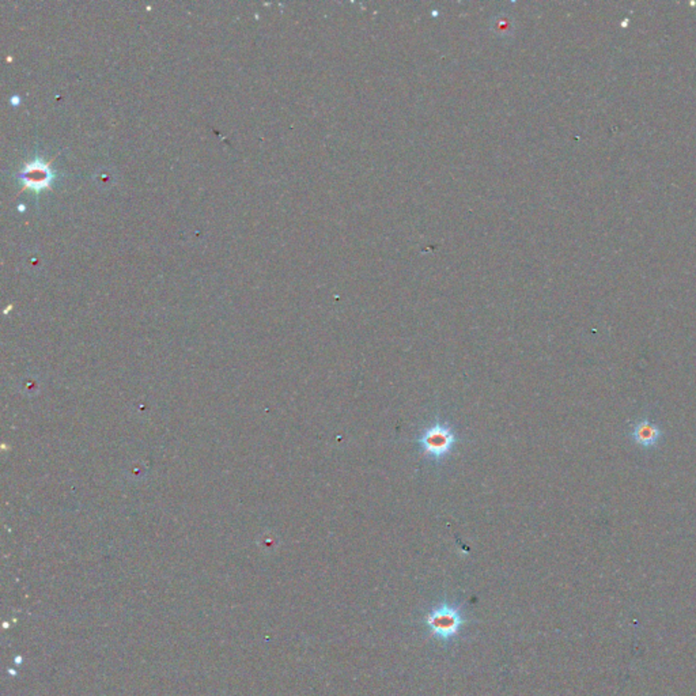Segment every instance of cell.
I'll return each mask as SVG.
<instances>
[{
	"mask_svg": "<svg viewBox=\"0 0 696 696\" xmlns=\"http://www.w3.org/2000/svg\"><path fill=\"white\" fill-rule=\"evenodd\" d=\"M19 178L23 183V188L32 189L35 193H40L42 189H47L51 186L55 173L51 166L42 159H34L25 165V168L19 173Z\"/></svg>",
	"mask_w": 696,
	"mask_h": 696,
	"instance_id": "obj_1",
	"label": "cell"
},
{
	"mask_svg": "<svg viewBox=\"0 0 696 696\" xmlns=\"http://www.w3.org/2000/svg\"><path fill=\"white\" fill-rule=\"evenodd\" d=\"M18 102H19V100H18V97H14V98L11 100V103H14V105H17Z\"/></svg>",
	"mask_w": 696,
	"mask_h": 696,
	"instance_id": "obj_5",
	"label": "cell"
},
{
	"mask_svg": "<svg viewBox=\"0 0 696 696\" xmlns=\"http://www.w3.org/2000/svg\"><path fill=\"white\" fill-rule=\"evenodd\" d=\"M422 442L425 443L426 450L428 453L441 456L447 452V449L453 443V434L449 430L437 427V428H431L430 433L426 434Z\"/></svg>",
	"mask_w": 696,
	"mask_h": 696,
	"instance_id": "obj_3",
	"label": "cell"
},
{
	"mask_svg": "<svg viewBox=\"0 0 696 696\" xmlns=\"http://www.w3.org/2000/svg\"><path fill=\"white\" fill-rule=\"evenodd\" d=\"M428 624L440 637L447 638L453 635L460 626L459 615L452 610L434 612L428 620Z\"/></svg>",
	"mask_w": 696,
	"mask_h": 696,
	"instance_id": "obj_2",
	"label": "cell"
},
{
	"mask_svg": "<svg viewBox=\"0 0 696 696\" xmlns=\"http://www.w3.org/2000/svg\"><path fill=\"white\" fill-rule=\"evenodd\" d=\"M632 437L635 438V441L639 442L641 445L650 446V445H653L654 442L658 440L660 431H658V428L656 426L651 425L649 422H644V423L641 422L639 425L635 427Z\"/></svg>",
	"mask_w": 696,
	"mask_h": 696,
	"instance_id": "obj_4",
	"label": "cell"
}]
</instances>
